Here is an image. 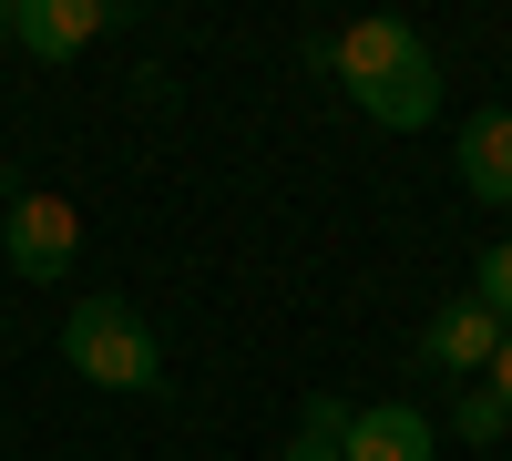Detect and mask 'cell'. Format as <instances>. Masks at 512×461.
<instances>
[{
    "instance_id": "3957f363",
    "label": "cell",
    "mask_w": 512,
    "mask_h": 461,
    "mask_svg": "<svg viewBox=\"0 0 512 461\" xmlns=\"http://www.w3.org/2000/svg\"><path fill=\"white\" fill-rule=\"evenodd\" d=\"M113 21H134L123 0H11V41L31 62H72L82 41H103Z\"/></svg>"
},
{
    "instance_id": "277c9868",
    "label": "cell",
    "mask_w": 512,
    "mask_h": 461,
    "mask_svg": "<svg viewBox=\"0 0 512 461\" xmlns=\"http://www.w3.org/2000/svg\"><path fill=\"white\" fill-rule=\"evenodd\" d=\"M349 103H359L369 123H390V134H420V123L441 113V62H431V41H410V52H400L390 72H369Z\"/></svg>"
},
{
    "instance_id": "30bf717a",
    "label": "cell",
    "mask_w": 512,
    "mask_h": 461,
    "mask_svg": "<svg viewBox=\"0 0 512 461\" xmlns=\"http://www.w3.org/2000/svg\"><path fill=\"white\" fill-rule=\"evenodd\" d=\"M451 431H461V441L482 451V441H502V431H512V410H502L492 390H461V400H451Z\"/></svg>"
},
{
    "instance_id": "52a82bcc",
    "label": "cell",
    "mask_w": 512,
    "mask_h": 461,
    "mask_svg": "<svg viewBox=\"0 0 512 461\" xmlns=\"http://www.w3.org/2000/svg\"><path fill=\"white\" fill-rule=\"evenodd\" d=\"M461 195L472 205H512V113H472L461 123Z\"/></svg>"
},
{
    "instance_id": "9c48e42d",
    "label": "cell",
    "mask_w": 512,
    "mask_h": 461,
    "mask_svg": "<svg viewBox=\"0 0 512 461\" xmlns=\"http://www.w3.org/2000/svg\"><path fill=\"white\" fill-rule=\"evenodd\" d=\"M472 298H482V308L512 328V236H492V246H482V267H472Z\"/></svg>"
},
{
    "instance_id": "5b68a950",
    "label": "cell",
    "mask_w": 512,
    "mask_h": 461,
    "mask_svg": "<svg viewBox=\"0 0 512 461\" xmlns=\"http://www.w3.org/2000/svg\"><path fill=\"white\" fill-rule=\"evenodd\" d=\"M492 349H502V318H492L482 298L431 308V318H420V339H410V359H420V369H451V380H461V369H492Z\"/></svg>"
},
{
    "instance_id": "8992f818",
    "label": "cell",
    "mask_w": 512,
    "mask_h": 461,
    "mask_svg": "<svg viewBox=\"0 0 512 461\" xmlns=\"http://www.w3.org/2000/svg\"><path fill=\"white\" fill-rule=\"evenodd\" d=\"M349 461H441L431 410H410V400H369L359 421H349Z\"/></svg>"
},
{
    "instance_id": "7c38bea8",
    "label": "cell",
    "mask_w": 512,
    "mask_h": 461,
    "mask_svg": "<svg viewBox=\"0 0 512 461\" xmlns=\"http://www.w3.org/2000/svg\"><path fill=\"white\" fill-rule=\"evenodd\" d=\"M0 41H11V0H0Z\"/></svg>"
},
{
    "instance_id": "8fae6325",
    "label": "cell",
    "mask_w": 512,
    "mask_h": 461,
    "mask_svg": "<svg viewBox=\"0 0 512 461\" xmlns=\"http://www.w3.org/2000/svg\"><path fill=\"white\" fill-rule=\"evenodd\" d=\"M492 400L512 410V328H502V349H492Z\"/></svg>"
},
{
    "instance_id": "7a4b0ae2",
    "label": "cell",
    "mask_w": 512,
    "mask_h": 461,
    "mask_svg": "<svg viewBox=\"0 0 512 461\" xmlns=\"http://www.w3.org/2000/svg\"><path fill=\"white\" fill-rule=\"evenodd\" d=\"M72 246H82V205L72 195H11V216H0V257H11V277H31V287H52V277H72Z\"/></svg>"
},
{
    "instance_id": "6da1fadb",
    "label": "cell",
    "mask_w": 512,
    "mask_h": 461,
    "mask_svg": "<svg viewBox=\"0 0 512 461\" xmlns=\"http://www.w3.org/2000/svg\"><path fill=\"white\" fill-rule=\"evenodd\" d=\"M62 369L72 380H93V390H123V400H164V339L144 328L134 298H82L62 318Z\"/></svg>"
},
{
    "instance_id": "ba28073f",
    "label": "cell",
    "mask_w": 512,
    "mask_h": 461,
    "mask_svg": "<svg viewBox=\"0 0 512 461\" xmlns=\"http://www.w3.org/2000/svg\"><path fill=\"white\" fill-rule=\"evenodd\" d=\"M349 421H359V400L318 390L308 410H297V431H287V451H277V461H349Z\"/></svg>"
}]
</instances>
